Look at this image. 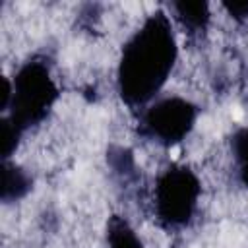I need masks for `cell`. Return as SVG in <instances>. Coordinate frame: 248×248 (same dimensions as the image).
Instances as JSON below:
<instances>
[{
    "instance_id": "cell-1",
    "label": "cell",
    "mask_w": 248,
    "mask_h": 248,
    "mask_svg": "<svg viewBox=\"0 0 248 248\" xmlns=\"http://www.w3.org/2000/svg\"><path fill=\"white\" fill-rule=\"evenodd\" d=\"M178 60V41L172 16L155 10L122 45L116 66V91L128 108H143L169 81Z\"/></svg>"
},
{
    "instance_id": "cell-2",
    "label": "cell",
    "mask_w": 248,
    "mask_h": 248,
    "mask_svg": "<svg viewBox=\"0 0 248 248\" xmlns=\"http://www.w3.org/2000/svg\"><path fill=\"white\" fill-rule=\"evenodd\" d=\"M58 97L60 89L52 76L50 60L35 54L21 62L12 78L4 79L2 120L23 138L27 130L46 120Z\"/></svg>"
},
{
    "instance_id": "cell-3",
    "label": "cell",
    "mask_w": 248,
    "mask_h": 248,
    "mask_svg": "<svg viewBox=\"0 0 248 248\" xmlns=\"http://www.w3.org/2000/svg\"><path fill=\"white\" fill-rule=\"evenodd\" d=\"M202 182L186 165H169L157 176L151 192L153 217L165 231L186 229L198 211Z\"/></svg>"
},
{
    "instance_id": "cell-4",
    "label": "cell",
    "mask_w": 248,
    "mask_h": 248,
    "mask_svg": "<svg viewBox=\"0 0 248 248\" xmlns=\"http://www.w3.org/2000/svg\"><path fill=\"white\" fill-rule=\"evenodd\" d=\"M200 116L198 105L180 95L157 97L140 110L138 132L143 140L159 147H174L182 143L196 128Z\"/></svg>"
},
{
    "instance_id": "cell-5",
    "label": "cell",
    "mask_w": 248,
    "mask_h": 248,
    "mask_svg": "<svg viewBox=\"0 0 248 248\" xmlns=\"http://www.w3.org/2000/svg\"><path fill=\"white\" fill-rule=\"evenodd\" d=\"M172 17L182 25L188 35H202L207 31L211 21V12L207 2H172Z\"/></svg>"
},
{
    "instance_id": "cell-6",
    "label": "cell",
    "mask_w": 248,
    "mask_h": 248,
    "mask_svg": "<svg viewBox=\"0 0 248 248\" xmlns=\"http://www.w3.org/2000/svg\"><path fill=\"white\" fill-rule=\"evenodd\" d=\"M2 169H4L2 170V194H0L2 202L12 203V202H17L23 196H27V192L33 188L31 174L10 159L4 161Z\"/></svg>"
},
{
    "instance_id": "cell-7",
    "label": "cell",
    "mask_w": 248,
    "mask_h": 248,
    "mask_svg": "<svg viewBox=\"0 0 248 248\" xmlns=\"http://www.w3.org/2000/svg\"><path fill=\"white\" fill-rule=\"evenodd\" d=\"M105 236H107V248H145L136 229L122 215L108 217Z\"/></svg>"
},
{
    "instance_id": "cell-8",
    "label": "cell",
    "mask_w": 248,
    "mask_h": 248,
    "mask_svg": "<svg viewBox=\"0 0 248 248\" xmlns=\"http://www.w3.org/2000/svg\"><path fill=\"white\" fill-rule=\"evenodd\" d=\"M229 151L236 180L248 188V126H240L231 134Z\"/></svg>"
},
{
    "instance_id": "cell-9",
    "label": "cell",
    "mask_w": 248,
    "mask_h": 248,
    "mask_svg": "<svg viewBox=\"0 0 248 248\" xmlns=\"http://www.w3.org/2000/svg\"><path fill=\"white\" fill-rule=\"evenodd\" d=\"M223 8L234 21L248 23V2H225Z\"/></svg>"
}]
</instances>
